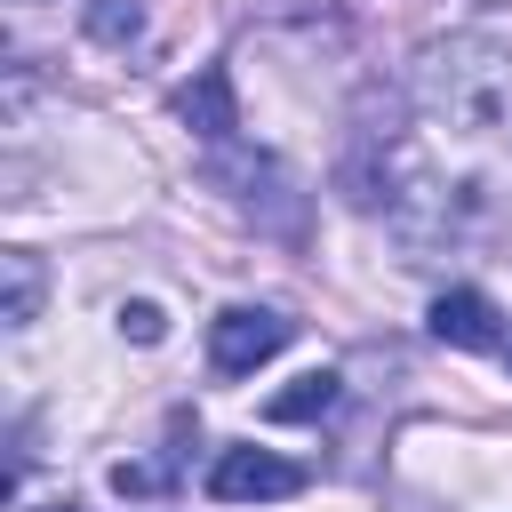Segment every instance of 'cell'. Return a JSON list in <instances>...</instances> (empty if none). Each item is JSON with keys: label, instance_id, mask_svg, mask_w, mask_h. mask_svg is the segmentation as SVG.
I'll return each instance as SVG.
<instances>
[{"label": "cell", "instance_id": "cell-1", "mask_svg": "<svg viewBox=\"0 0 512 512\" xmlns=\"http://www.w3.org/2000/svg\"><path fill=\"white\" fill-rule=\"evenodd\" d=\"M408 96L448 136H512V48L488 32L424 40L408 64Z\"/></svg>", "mask_w": 512, "mask_h": 512}, {"label": "cell", "instance_id": "cell-2", "mask_svg": "<svg viewBox=\"0 0 512 512\" xmlns=\"http://www.w3.org/2000/svg\"><path fill=\"white\" fill-rule=\"evenodd\" d=\"M288 336H296L288 312H272V304H224L208 320V368L216 376H256L272 352H288Z\"/></svg>", "mask_w": 512, "mask_h": 512}, {"label": "cell", "instance_id": "cell-3", "mask_svg": "<svg viewBox=\"0 0 512 512\" xmlns=\"http://www.w3.org/2000/svg\"><path fill=\"white\" fill-rule=\"evenodd\" d=\"M304 488V464L272 456V448H224L208 464V496L216 504H272V496H296Z\"/></svg>", "mask_w": 512, "mask_h": 512}, {"label": "cell", "instance_id": "cell-4", "mask_svg": "<svg viewBox=\"0 0 512 512\" xmlns=\"http://www.w3.org/2000/svg\"><path fill=\"white\" fill-rule=\"evenodd\" d=\"M176 120H184L200 144H232V136H240V96H232V72H224V64H200V72L176 88Z\"/></svg>", "mask_w": 512, "mask_h": 512}, {"label": "cell", "instance_id": "cell-5", "mask_svg": "<svg viewBox=\"0 0 512 512\" xmlns=\"http://www.w3.org/2000/svg\"><path fill=\"white\" fill-rule=\"evenodd\" d=\"M432 336L456 352H504V312L480 288H448V296H432Z\"/></svg>", "mask_w": 512, "mask_h": 512}, {"label": "cell", "instance_id": "cell-6", "mask_svg": "<svg viewBox=\"0 0 512 512\" xmlns=\"http://www.w3.org/2000/svg\"><path fill=\"white\" fill-rule=\"evenodd\" d=\"M40 296H48L40 256H32V248H8V256H0V320H8V328H32V320H40Z\"/></svg>", "mask_w": 512, "mask_h": 512}, {"label": "cell", "instance_id": "cell-7", "mask_svg": "<svg viewBox=\"0 0 512 512\" xmlns=\"http://www.w3.org/2000/svg\"><path fill=\"white\" fill-rule=\"evenodd\" d=\"M336 392H344V376H336V368H304L288 392H272V400H264V416H272V424H312V416H328V408H336Z\"/></svg>", "mask_w": 512, "mask_h": 512}, {"label": "cell", "instance_id": "cell-8", "mask_svg": "<svg viewBox=\"0 0 512 512\" xmlns=\"http://www.w3.org/2000/svg\"><path fill=\"white\" fill-rule=\"evenodd\" d=\"M88 40H104V48H128L136 32H144V0H88Z\"/></svg>", "mask_w": 512, "mask_h": 512}, {"label": "cell", "instance_id": "cell-9", "mask_svg": "<svg viewBox=\"0 0 512 512\" xmlns=\"http://www.w3.org/2000/svg\"><path fill=\"white\" fill-rule=\"evenodd\" d=\"M120 336H136V344H160V336H168V312L136 296V304H120Z\"/></svg>", "mask_w": 512, "mask_h": 512}, {"label": "cell", "instance_id": "cell-10", "mask_svg": "<svg viewBox=\"0 0 512 512\" xmlns=\"http://www.w3.org/2000/svg\"><path fill=\"white\" fill-rule=\"evenodd\" d=\"M168 464H112V496H160Z\"/></svg>", "mask_w": 512, "mask_h": 512}, {"label": "cell", "instance_id": "cell-11", "mask_svg": "<svg viewBox=\"0 0 512 512\" xmlns=\"http://www.w3.org/2000/svg\"><path fill=\"white\" fill-rule=\"evenodd\" d=\"M32 512H80V504H32Z\"/></svg>", "mask_w": 512, "mask_h": 512}]
</instances>
